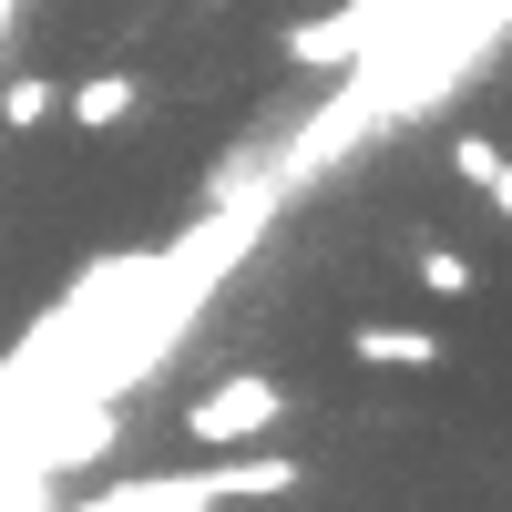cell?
Returning a JSON list of instances; mask_svg holds the SVG:
<instances>
[{"label": "cell", "instance_id": "6da1fadb", "mask_svg": "<svg viewBox=\"0 0 512 512\" xmlns=\"http://www.w3.org/2000/svg\"><path fill=\"white\" fill-rule=\"evenodd\" d=\"M277 492H297V461L236 441L195 472H113L93 482V512H216V502H277Z\"/></svg>", "mask_w": 512, "mask_h": 512}, {"label": "cell", "instance_id": "7a4b0ae2", "mask_svg": "<svg viewBox=\"0 0 512 512\" xmlns=\"http://www.w3.org/2000/svg\"><path fill=\"white\" fill-rule=\"evenodd\" d=\"M287 410H297V390H287V379H267V369H236V379H216V390H195L185 431H195L205 451H236V441H267Z\"/></svg>", "mask_w": 512, "mask_h": 512}, {"label": "cell", "instance_id": "3957f363", "mask_svg": "<svg viewBox=\"0 0 512 512\" xmlns=\"http://www.w3.org/2000/svg\"><path fill=\"white\" fill-rule=\"evenodd\" d=\"M349 349H359V369H441V338L410 328V318H369V328H349Z\"/></svg>", "mask_w": 512, "mask_h": 512}, {"label": "cell", "instance_id": "277c9868", "mask_svg": "<svg viewBox=\"0 0 512 512\" xmlns=\"http://www.w3.org/2000/svg\"><path fill=\"white\" fill-rule=\"evenodd\" d=\"M134 103H144V82H134V72H93V82H72V123H82V134H113V123H134Z\"/></svg>", "mask_w": 512, "mask_h": 512}, {"label": "cell", "instance_id": "5b68a950", "mask_svg": "<svg viewBox=\"0 0 512 512\" xmlns=\"http://www.w3.org/2000/svg\"><path fill=\"white\" fill-rule=\"evenodd\" d=\"M451 175H461V185H482L492 205H512V164H502L492 134H461V144H451Z\"/></svg>", "mask_w": 512, "mask_h": 512}, {"label": "cell", "instance_id": "8992f818", "mask_svg": "<svg viewBox=\"0 0 512 512\" xmlns=\"http://www.w3.org/2000/svg\"><path fill=\"white\" fill-rule=\"evenodd\" d=\"M52 103H62V82H52V72H21L11 93H0V123H11V134H31V123H52Z\"/></svg>", "mask_w": 512, "mask_h": 512}, {"label": "cell", "instance_id": "52a82bcc", "mask_svg": "<svg viewBox=\"0 0 512 512\" xmlns=\"http://www.w3.org/2000/svg\"><path fill=\"white\" fill-rule=\"evenodd\" d=\"M420 287L431 297H472V256L461 246H420Z\"/></svg>", "mask_w": 512, "mask_h": 512}]
</instances>
